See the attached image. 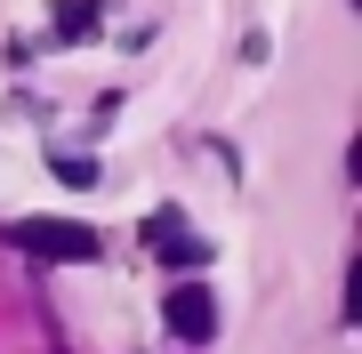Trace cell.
<instances>
[{
	"instance_id": "obj_1",
	"label": "cell",
	"mask_w": 362,
	"mask_h": 354,
	"mask_svg": "<svg viewBox=\"0 0 362 354\" xmlns=\"http://www.w3.org/2000/svg\"><path fill=\"white\" fill-rule=\"evenodd\" d=\"M0 242L33 249V258H73V266H81V258H105V242H97L81 218H8Z\"/></svg>"
},
{
	"instance_id": "obj_2",
	"label": "cell",
	"mask_w": 362,
	"mask_h": 354,
	"mask_svg": "<svg viewBox=\"0 0 362 354\" xmlns=\"http://www.w3.org/2000/svg\"><path fill=\"white\" fill-rule=\"evenodd\" d=\"M161 322L177 330L185 346H202V338H218V298H209L202 282H177V290L161 298Z\"/></svg>"
}]
</instances>
